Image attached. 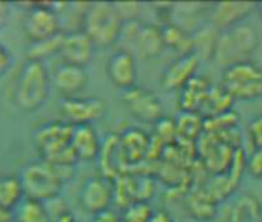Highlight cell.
Here are the masks:
<instances>
[{
	"label": "cell",
	"instance_id": "6",
	"mask_svg": "<svg viewBox=\"0 0 262 222\" xmlns=\"http://www.w3.org/2000/svg\"><path fill=\"white\" fill-rule=\"evenodd\" d=\"M120 39L135 47L144 59H156L165 50L162 28L156 24H145L141 20L125 22Z\"/></svg>",
	"mask_w": 262,
	"mask_h": 222
},
{
	"label": "cell",
	"instance_id": "31",
	"mask_svg": "<svg viewBox=\"0 0 262 222\" xmlns=\"http://www.w3.org/2000/svg\"><path fill=\"white\" fill-rule=\"evenodd\" d=\"M239 115L234 109L227 111L224 115H219L216 118H210L204 121V135H222L228 133L237 128L239 124Z\"/></svg>",
	"mask_w": 262,
	"mask_h": 222
},
{
	"label": "cell",
	"instance_id": "13",
	"mask_svg": "<svg viewBox=\"0 0 262 222\" xmlns=\"http://www.w3.org/2000/svg\"><path fill=\"white\" fill-rule=\"evenodd\" d=\"M257 10L256 2H216L210 8V22L216 30L227 31L241 25Z\"/></svg>",
	"mask_w": 262,
	"mask_h": 222
},
{
	"label": "cell",
	"instance_id": "5",
	"mask_svg": "<svg viewBox=\"0 0 262 222\" xmlns=\"http://www.w3.org/2000/svg\"><path fill=\"white\" fill-rule=\"evenodd\" d=\"M20 182L24 187L25 197L48 202L57 196L63 188V182L54 173L51 165L42 159L31 161L20 170Z\"/></svg>",
	"mask_w": 262,
	"mask_h": 222
},
{
	"label": "cell",
	"instance_id": "41",
	"mask_svg": "<svg viewBox=\"0 0 262 222\" xmlns=\"http://www.w3.org/2000/svg\"><path fill=\"white\" fill-rule=\"evenodd\" d=\"M10 19V5L0 2V27H4Z\"/></svg>",
	"mask_w": 262,
	"mask_h": 222
},
{
	"label": "cell",
	"instance_id": "2",
	"mask_svg": "<svg viewBox=\"0 0 262 222\" xmlns=\"http://www.w3.org/2000/svg\"><path fill=\"white\" fill-rule=\"evenodd\" d=\"M122 28L123 20L114 2L100 0V2L90 4L82 30L91 37L96 47H113L117 40H120Z\"/></svg>",
	"mask_w": 262,
	"mask_h": 222
},
{
	"label": "cell",
	"instance_id": "23",
	"mask_svg": "<svg viewBox=\"0 0 262 222\" xmlns=\"http://www.w3.org/2000/svg\"><path fill=\"white\" fill-rule=\"evenodd\" d=\"M228 222H262V201L254 193H242L231 204Z\"/></svg>",
	"mask_w": 262,
	"mask_h": 222
},
{
	"label": "cell",
	"instance_id": "40",
	"mask_svg": "<svg viewBox=\"0 0 262 222\" xmlns=\"http://www.w3.org/2000/svg\"><path fill=\"white\" fill-rule=\"evenodd\" d=\"M53 222H80V220L74 216V213L71 210H67L63 213L57 214L56 217H53Z\"/></svg>",
	"mask_w": 262,
	"mask_h": 222
},
{
	"label": "cell",
	"instance_id": "27",
	"mask_svg": "<svg viewBox=\"0 0 262 222\" xmlns=\"http://www.w3.org/2000/svg\"><path fill=\"white\" fill-rule=\"evenodd\" d=\"M24 199H25V193L19 176L14 174L0 176V207L16 210V207Z\"/></svg>",
	"mask_w": 262,
	"mask_h": 222
},
{
	"label": "cell",
	"instance_id": "8",
	"mask_svg": "<svg viewBox=\"0 0 262 222\" xmlns=\"http://www.w3.org/2000/svg\"><path fill=\"white\" fill-rule=\"evenodd\" d=\"M60 113L63 121L77 125H93L106 115V102L102 97H65L60 102Z\"/></svg>",
	"mask_w": 262,
	"mask_h": 222
},
{
	"label": "cell",
	"instance_id": "17",
	"mask_svg": "<svg viewBox=\"0 0 262 222\" xmlns=\"http://www.w3.org/2000/svg\"><path fill=\"white\" fill-rule=\"evenodd\" d=\"M99 170L100 176L114 181L120 174L128 171V164L123 158L119 135H108L102 142V150L99 154Z\"/></svg>",
	"mask_w": 262,
	"mask_h": 222
},
{
	"label": "cell",
	"instance_id": "36",
	"mask_svg": "<svg viewBox=\"0 0 262 222\" xmlns=\"http://www.w3.org/2000/svg\"><path fill=\"white\" fill-rule=\"evenodd\" d=\"M247 131H248L250 141L254 145V148H262V115H259L250 121Z\"/></svg>",
	"mask_w": 262,
	"mask_h": 222
},
{
	"label": "cell",
	"instance_id": "11",
	"mask_svg": "<svg viewBox=\"0 0 262 222\" xmlns=\"http://www.w3.org/2000/svg\"><path fill=\"white\" fill-rule=\"evenodd\" d=\"M245 171H247V158H245L244 150L237 148L230 168L224 174L211 176L208 182L202 185V188L219 204L221 201L227 199L236 191Z\"/></svg>",
	"mask_w": 262,
	"mask_h": 222
},
{
	"label": "cell",
	"instance_id": "9",
	"mask_svg": "<svg viewBox=\"0 0 262 222\" xmlns=\"http://www.w3.org/2000/svg\"><path fill=\"white\" fill-rule=\"evenodd\" d=\"M74 127L67 121H51L37 127L33 133V142L40 154V159H48L53 154L71 145Z\"/></svg>",
	"mask_w": 262,
	"mask_h": 222
},
{
	"label": "cell",
	"instance_id": "15",
	"mask_svg": "<svg viewBox=\"0 0 262 222\" xmlns=\"http://www.w3.org/2000/svg\"><path fill=\"white\" fill-rule=\"evenodd\" d=\"M94 53H96V43L83 30L65 33L63 43L59 53L63 63H71L85 68L93 60Z\"/></svg>",
	"mask_w": 262,
	"mask_h": 222
},
{
	"label": "cell",
	"instance_id": "16",
	"mask_svg": "<svg viewBox=\"0 0 262 222\" xmlns=\"http://www.w3.org/2000/svg\"><path fill=\"white\" fill-rule=\"evenodd\" d=\"M201 60L194 54L179 56L161 74V85L167 91L182 90L194 76H198Z\"/></svg>",
	"mask_w": 262,
	"mask_h": 222
},
{
	"label": "cell",
	"instance_id": "1",
	"mask_svg": "<svg viewBox=\"0 0 262 222\" xmlns=\"http://www.w3.org/2000/svg\"><path fill=\"white\" fill-rule=\"evenodd\" d=\"M51 85L53 80L45 63L27 60L16 79L13 100L19 109L33 113L47 102Z\"/></svg>",
	"mask_w": 262,
	"mask_h": 222
},
{
	"label": "cell",
	"instance_id": "19",
	"mask_svg": "<svg viewBox=\"0 0 262 222\" xmlns=\"http://www.w3.org/2000/svg\"><path fill=\"white\" fill-rule=\"evenodd\" d=\"M120 147L128 167L142 164L148 158L151 138L141 128H128L120 136Z\"/></svg>",
	"mask_w": 262,
	"mask_h": 222
},
{
	"label": "cell",
	"instance_id": "7",
	"mask_svg": "<svg viewBox=\"0 0 262 222\" xmlns=\"http://www.w3.org/2000/svg\"><path fill=\"white\" fill-rule=\"evenodd\" d=\"M24 33L30 42H39L54 37L60 33L62 24L51 4H33L24 19Z\"/></svg>",
	"mask_w": 262,
	"mask_h": 222
},
{
	"label": "cell",
	"instance_id": "21",
	"mask_svg": "<svg viewBox=\"0 0 262 222\" xmlns=\"http://www.w3.org/2000/svg\"><path fill=\"white\" fill-rule=\"evenodd\" d=\"M211 82L205 76H194L181 91L178 99V106L181 113H198L201 102L211 88Z\"/></svg>",
	"mask_w": 262,
	"mask_h": 222
},
{
	"label": "cell",
	"instance_id": "25",
	"mask_svg": "<svg viewBox=\"0 0 262 222\" xmlns=\"http://www.w3.org/2000/svg\"><path fill=\"white\" fill-rule=\"evenodd\" d=\"M219 33L214 27L207 25L201 27L194 33H191L193 37V54L199 57L201 62L214 59L217 43H219Z\"/></svg>",
	"mask_w": 262,
	"mask_h": 222
},
{
	"label": "cell",
	"instance_id": "20",
	"mask_svg": "<svg viewBox=\"0 0 262 222\" xmlns=\"http://www.w3.org/2000/svg\"><path fill=\"white\" fill-rule=\"evenodd\" d=\"M102 139L99 138L94 125H77L73 130L71 148L79 161L93 162L99 159L102 150Z\"/></svg>",
	"mask_w": 262,
	"mask_h": 222
},
{
	"label": "cell",
	"instance_id": "35",
	"mask_svg": "<svg viewBox=\"0 0 262 222\" xmlns=\"http://www.w3.org/2000/svg\"><path fill=\"white\" fill-rule=\"evenodd\" d=\"M116 4V8L123 20L125 22H131V20H138V16H139V4L136 2H114Z\"/></svg>",
	"mask_w": 262,
	"mask_h": 222
},
{
	"label": "cell",
	"instance_id": "4",
	"mask_svg": "<svg viewBox=\"0 0 262 222\" xmlns=\"http://www.w3.org/2000/svg\"><path fill=\"white\" fill-rule=\"evenodd\" d=\"M221 85L234 100H256L262 97V68L253 60L233 63L224 68Z\"/></svg>",
	"mask_w": 262,
	"mask_h": 222
},
{
	"label": "cell",
	"instance_id": "30",
	"mask_svg": "<svg viewBox=\"0 0 262 222\" xmlns=\"http://www.w3.org/2000/svg\"><path fill=\"white\" fill-rule=\"evenodd\" d=\"M181 141L198 142L204 136V118L198 113H181L176 119Z\"/></svg>",
	"mask_w": 262,
	"mask_h": 222
},
{
	"label": "cell",
	"instance_id": "37",
	"mask_svg": "<svg viewBox=\"0 0 262 222\" xmlns=\"http://www.w3.org/2000/svg\"><path fill=\"white\" fill-rule=\"evenodd\" d=\"M90 222H122V220H120V216L117 214L116 210L108 208V210H103L100 213L93 214Z\"/></svg>",
	"mask_w": 262,
	"mask_h": 222
},
{
	"label": "cell",
	"instance_id": "22",
	"mask_svg": "<svg viewBox=\"0 0 262 222\" xmlns=\"http://www.w3.org/2000/svg\"><path fill=\"white\" fill-rule=\"evenodd\" d=\"M233 103H234V99L222 85H213L205 94L204 100L201 102L198 115L202 116L204 121L210 118H216L219 115L227 113V111H231Z\"/></svg>",
	"mask_w": 262,
	"mask_h": 222
},
{
	"label": "cell",
	"instance_id": "39",
	"mask_svg": "<svg viewBox=\"0 0 262 222\" xmlns=\"http://www.w3.org/2000/svg\"><path fill=\"white\" fill-rule=\"evenodd\" d=\"M150 222H176V220L168 210L159 208V210H155V214H153Z\"/></svg>",
	"mask_w": 262,
	"mask_h": 222
},
{
	"label": "cell",
	"instance_id": "14",
	"mask_svg": "<svg viewBox=\"0 0 262 222\" xmlns=\"http://www.w3.org/2000/svg\"><path fill=\"white\" fill-rule=\"evenodd\" d=\"M106 76L110 82L122 91L133 88L136 85L138 66L131 51L119 50L111 54L106 63Z\"/></svg>",
	"mask_w": 262,
	"mask_h": 222
},
{
	"label": "cell",
	"instance_id": "28",
	"mask_svg": "<svg viewBox=\"0 0 262 222\" xmlns=\"http://www.w3.org/2000/svg\"><path fill=\"white\" fill-rule=\"evenodd\" d=\"M14 222H53L47 204L25 197L14 210Z\"/></svg>",
	"mask_w": 262,
	"mask_h": 222
},
{
	"label": "cell",
	"instance_id": "18",
	"mask_svg": "<svg viewBox=\"0 0 262 222\" xmlns=\"http://www.w3.org/2000/svg\"><path fill=\"white\" fill-rule=\"evenodd\" d=\"M51 80L57 91L62 93L65 97H74L85 90L90 82V76L86 73V68L83 66L62 63L54 70Z\"/></svg>",
	"mask_w": 262,
	"mask_h": 222
},
{
	"label": "cell",
	"instance_id": "29",
	"mask_svg": "<svg viewBox=\"0 0 262 222\" xmlns=\"http://www.w3.org/2000/svg\"><path fill=\"white\" fill-rule=\"evenodd\" d=\"M63 37H65V33H60V34L45 39V40L30 42L27 47V60L43 63L51 56L59 54L62 43H63Z\"/></svg>",
	"mask_w": 262,
	"mask_h": 222
},
{
	"label": "cell",
	"instance_id": "33",
	"mask_svg": "<svg viewBox=\"0 0 262 222\" xmlns=\"http://www.w3.org/2000/svg\"><path fill=\"white\" fill-rule=\"evenodd\" d=\"M153 138H156V139H158L159 142H162L165 147H170V145L176 144L178 139H179V136H178L176 119L162 116L158 122H155Z\"/></svg>",
	"mask_w": 262,
	"mask_h": 222
},
{
	"label": "cell",
	"instance_id": "42",
	"mask_svg": "<svg viewBox=\"0 0 262 222\" xmlns=\"http://www.w3.org/2000/svg\"><path fill=\"white\" fill-rule=\"evenodd\" d=\"M0 222H14V210L0 207Z\"/></svg>",
	"mask_w": 262,
	"mask_h": 222
},
{
	"label": "cell",
	"instance_id": "38",
	"mask_svg": "<svg viewBox=\"0 0 262 222\" xmlns=\"http://www.w3.org/2000/svg\"><path fill=\"white\" fill-rule=\"evenodd\" d=\"M11 63H13L11 53L5 45L0 43V77H4L7 74V71L11 68Z\"/></svg>",
	"mask_w": 262,
	"mask_h": 222
},
{
	"label": "cell",
	"instance_id": "24",
	"mask_svg": "<svg viewBox=\"0 0 262 222\" xmlns=\"http://www.w3.org/2000/svg\"><path fill=\"white\" fill-rule=\"evenodd\" d=\"M185 205L190 216L199 222H208L217 214V202L202 187L194 188L187 194Z\"/></svg>",
	"mask_w": 262,
	"mask_h": 222
},
{
	"label": "cell",
	"instance_id": "12",
	"mask_svg": "<svg viewBox=\"0 0 262 222\" xmlns=\"http://www.w3.org/2000/svg\"><path fill=\"white\" fill-rule=\"evenodd\" d=\"M79 202L82 208L91 214L111 208V205L114 204L113 181L103 176H94L86 179L80 188Z\"/></svg>",
	"mask_w": 262,
	"mask_h": 222
},
{
	"label": "cell",
	"instance_id": "43",
	"mask_svg": "<svg viewBox=\"0 0 262 222\" xmlns=\"http://www.w3.org/2000/svg\"><path fill=\"white\" fill-rule=\"evenodd\" d=\"M257 11H259V17H260V20H262V2L257 4Z\"/></svg>",
	"mask_w": 262,
	"mask_h": 222
},
{
	"label": "cell",
	"instance_id": "26",
	"mask_svg": "<svg viewBox=\"0 0 262 222\" xmlns=\"http://www.w3.org/2000/svg\"><path fill=\"white\" fill-rule=\"evenodd\" d=\"M162 28V37L165 48H171L179 56L193 54V37L191 33L181 25L170 22L161 27Z\"/></svg>",
	"mask_w": 262,
	"mask_h": 222
},
{
	"label": "cell",
	"instance_id": "3",
	"mask_svg": "<svg viewBox=\"0 0 262 222\" xmlns=\"http://www.w3.org/2000/svg\"><path fill=\"white\" fill-rule=\"evenodd\" d=\"M259 45V33L254 27L241 24L219 36L214 60L219 65L230 66L237 62L248 60Z\"/></svg>",
	"mask_w": 262,
	"mask_h": 222
},
{
	"label": "cell",
	"instance_id": "32",
	"mask_svg": "<svg viewBox=\"0 0 262 222\" xmlns=\"http://www.w3.org/2000/svg\"><path fill=\"white\" fill-rule=\"evenodd\" d=\"M155 214V208L147 201H136L122 210V222H150Z\"/></svg>",
	"mask_w": 262,
	"mask_h": 222
},
{
	"label": "cell",
	"instance_id": "34",
	"mask_svg": "<svg viewBox=\"0 0 262 222\" xmlns=\"http://www.w3.org/2000/svg\"><path fill=\"white\" fill-rule=\"evenodd\" d=\"M247 173L254 179H262V148H254L247 158Z\"/></svg>",
	"mask_w": 262,
	"mask_h": 222
},
{
	"label": "cell",
	"instance_id": "10",
	"mask_svg": "<svg viewBox=\"0 0 262 222\" xmlns=\"http://www.w3.org/2000/svg\"><path fill=\"white\" fill-rule=\"evenodd\" d=\"M122 103L129 111L131 116H135L144 122H158L164 116V106L159 100L158 94L148 88L135 85L122 93Z\"/></svg>",
	"mask_w": 262,
	"mask_h": 222
}]
</instances>
